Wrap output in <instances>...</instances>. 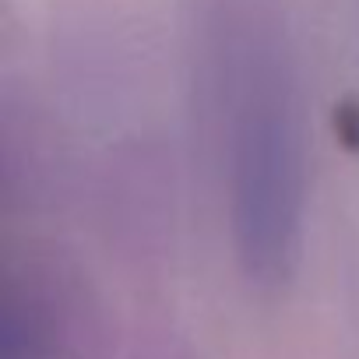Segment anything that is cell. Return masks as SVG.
Instances as JSON below:
<instances>
[{
	"mask_svg": "<svg viewBox=\"0 0 359 359\" xmlns=\"http://www.w3.org/2000/svg\"><path fill=\"white\" fill-rule=\"evenodd\" d=\"M233 247L243 275L278 289L306 222V116L292 43L261 0H222L208 32Z\"/></svg>",
	"mask_w": 359,
	"mask_h": 359,
	"instance_id": "obj_1",
	"label": "cell"
},
{
	"mask_svg": "<svg viewBox=\"0 0 359 359\" xmlns=\"http://www.w3.org/2000/svg\"><path fill=\"white\" fill-rule=\"evenodd\" d=\"M71 282L46 261H8L0 289V359H78L81 317Z\"/></svg>",
	"mask_w": 359,
	"mask_h": 359,
	"instance_id": "obj_2",
	"label": "cell"
}]
</instances>
